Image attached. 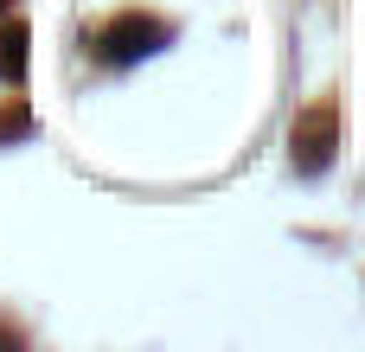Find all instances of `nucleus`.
I'll use <instances>...</instances> for the list:
<instances>
[{
  "instance_id": "nucleus-1",
  "label": "nucleus",
  "mask_w": 365,
  "mask_h": 352,
  "mask_svg": "<svg viewBox=\"0 0 365 352\" xmlns=\"http://www.w3.org/2000/svg\"><path fill=\"white\" fill-rule=\"evenodd\" d=\"M154 45H167V26L154 13H122L115 26H103V58H141Z\"/></svg>"
},
{
  "instance_id": "nucleus-2",
  "label": "nucleus",
  "mask_w": 365,
  "mask_h": 352,
  "mask_svg": "<svg viewBox=\"0 0 365 352\" xmlns=\"http://www.w3.org/2000/svg\"><path fill=\"white\" fill-rule=\"evenodd\" d=\"M327 154H334V115L314 109V115L302 122V154H295V160H302V173H314V167H327Z\"/></svg>"
},
{
  "instance_id": "nucleus-3",
  "label": "nucleus",
  "mask_w": 365,
  "mask_h": 352,
  "mask_svg": "<svg viewBox=\"0 0 365 352\" xmlns=\"http://www.w3.org/2000/svg\"><path fill=\"white\" fill-rule=\"evenodd\" d=\"M26 71V19H0V77Z\"/></svg>"
},
{
  "instance_id": "nucleus-4",
  "label": "nucleus",
  "mask_w": 365,
  "mask_h": 352,
  "mask_svg": "<svg viewBox=\"0 0 365 352\" xmlns=\"http://www.w3.org/2000/svg\"><path fill=\"white\" fill-rule=\"evenodd\" d=\"M0 13H6V0H0Z\"/></svg>"
}]
</instances>
